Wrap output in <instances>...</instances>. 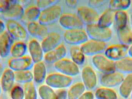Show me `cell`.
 Wrapping results in <instances>:
<instances>
[{
  "mask_svg": "<svg viewBox=\"0 0 132 99\" xmlns=\"http://www.w3.org/2000/svg\"><path fill=\"white\" fill-rule=\"evenodd\" d=\"M86 31L88 38L101 42H108L112 37V32L110 28H104L97 23L86 25Z\"/></svg>",
  "mask_w": 132,
  "mask_h": 99,
  "instance_id": "6da1fadb",
  "label": "cell"
},
{
  "mask_svg": "<svg viewBox=\"0 0 132 99\" xmlns=\"http://www.w3.org/2000/svg\"><path fill=\"white\" fill-rule=\"evenodd\" d=\"M6 31L12 39L24 42L28 37L27 29L18 20L8 19L5 23Z\"/></svg>",
  "mask_w": 132,
  "mask_h": 99,
  "instance_id": "7a4b0ae2",
  "label": "cell"
},
{
  "mask_svg": "<svg viewBox=\"0 0 132 99\" xmlns=\"http://www.w3.org/2000/svg\"><path fill=\"white\" fill-rule=\"evenodd\" d=\"M62 7L56 4L41 11L38 21L45 25L52 24L59 20L63 14Z\"/></svg>",
  "mask_w": 132,
  "mask_h": 99,
  "instance_id": "3957f363",
  "label": "cell"
},
{
  "mask_svg": "<svg viewBox=\"0 0 132 99\" xmlns=\"http://www.w3.org/2000/svg\"><path fill=\"white\" fill-rule=\"evenodd\" d=\"M45 81L46 85L50 87L59 89L70 86L73 82V79L72 77L58 72L48 75Z\"/></svg>",
  "mask_w": 132,
  "mask_h": 99,
  "instance_id": "277c9868",
  "label": "cell"
},
{
  "mask_svg": "<svg viewBox=\"0 0 132 99\" xmlns=\"http://www.w3.org/2000/svg\"><path fill=\"white\" fill-rule=\"evenodd\" d=\"M86 31L83 29L66 30L63 35V39L67 44L72 46H79L88 40Z\"/></svg>",
  "mask_w": 132,
  "mask_h": 99,
  "instance_id": "5b68a950",
  "label": "cell"
},
{
  "mask_svg": "<svg viewBox=\"0 0 132 99\" xmlns=\"http://www.w3.org/2000/svg\"><path fill=\"white\" fill-rule=\"evenodd\" d=\"M92 62L94 67L104 74L115 72V62L108 58L102 54L92 56Z\"/></svg>",
  "mask_w": 132,
  "mask_h": 99,
  "instance_id": "8992f818",
  "label": "cell"
},
{
  "mask_svg": "<svg viewBox=\"0 0 132 99\" xmlns=\"http://www.w3.org/2000/svg\"><path fill=\"white\" fill-rule=\"evenodd\" d=\"M54 67L58 72L71 77L80 73L78 65L71 59L66 57L56 62L54 64Z\"/></svg>",
  "mask_w": 132,
  "mask_h": 99,
  "instance_id": "52a82bcc",
  "label": "cell"
},
{
  "mask_svg": "<svg viewBox=\"0 0 132 99\" xmlns=\"http://www.w3.org/2000/svg\"><path fill=\"white\" fill-rule=\"evenodd\" d=\"M60 25L66 30L82 29L84 23L77 14L63 13L59 20Z\"/></svg>",
  "mask_w": 132,
  "mask_h": 99,
  "instance_id": "ba28073f",
  "label": "cell"
},
{
  "mask_svg": "<svg viewBox=\"0 0 132 99\" xmlns=\"http://www.w3.org/2000/svg\"><path fill=\"white\" fill-rule=\"evenodd\" d=\"M77 15L84 24L97 23L100 15L96 9L89 6H81L77 9Z\"/></svg>",
  "mask_w": 132,
  "mask_h": 99,
  "instance_id": "9c48e42d",
  "label": "cell"
},
{
  "mask_svg": "<svg viewBox=\"0 0 132 99\" xmlns=\"http://www.w3.org/2000/svg\"><path fill=\"white\" fill-rule=\"evenodd\" d=\"M129 46L121 44H113L107 47L105 55L113 61L116 62L123 59L128 55Z\"/></svg>",
  "mask_w": 132,
  "mask_h": 99,
  "instance_id": "30bf717a",
  "label": "cell"
},
{
  "mask_svg": "<svg viewBox=\"0 0 132 99\" xmlns=\"http://www.w3.org/2000/svg\"><path fill=\"white\" fill-rule=\"evenodd\" d=\"M80 47L85 56H93L104 52L107 47L105 42L90 39L81 45Z\"/></svg>",
  "mask_w": 132,
  "mask_h": 99,
  "instance_id": "8fae6325",
  "label": "cell"
},
{
  "mask_svg": "<svg viewBox=\"0 0 132 99\" xmlns=\"http://www.w3.org/2000/svg\"><path fill=\"white\" fill-rule=\"evenodd\" d=\"M34 64L30 56L26 55L19 57H11L8 61L9 68L14 72L29 70Z\"/></svg>",
  "mask_w": 132,
  "mask_h": 99,
  "instance_id": "7c38bea8",
  "label": "cell"
},
{
  "mask_svg": "<svg viewBox=\"0 0 132 99\" xmlns=\"http://www.w3.org/2000/svg\"><path fill=\"white\" fill-rule=\"evenodd\" d=\"M82 83L86 89L91 90L97 85V78L96 72L92 67L87 65L83 68L81 71Z\"/></svg>",
  "mask_w": 132,
  "mask_h": 99,
  "instance_id": "4fadbf2b",
  "label": "cell"
},
{
  "mask_svg": "<svg viewBox=\"0 0 132 99\" xmlns=\"http://www.w3.org/2000/svg\"><path fill=\"white\" fill-rule=\"evenodd\" d=\"M62 37L56 32L49 33L41 42V45L45 53L52 50L61 44Z\"/></svg>",
  "mask_w": 132,
  "mask_h": 99,
  "instance_id": "5bb4252c",
  "label": "cell"
},
{
  "mask_svg": "<svg viewBox=\"0 0 132 99\" xmlns=\"http://www.w3.org/2000/svg\"><path fill=\"white\" fill-rule=\"evenodd\" d=\"M27 46L29 56L34 63L42 61L44 59L45 52L41 43L36 39H31Z\"/></svg>",
  "mask_w": 132,
  "mask_h": 99,
  "instance_id": "9a60e30c",
  "label": "cell"
},
{
  "mask_svg": "<svg viewBox=\"0 0 132 99\" xmlns=\"http://www.w3.org/2000/svg\"><path fill=\"white\" fill-rule=\"evenodd\" d=\"M24 11V8L21 4L14 1H12L7 8L2 14L7 20H18L23 18Z\"/></svg>",
  "mask_w": 132,
  "mask_h": 99,
  "instance_id": "2e32d148",
  "label": "cell"
},
{
  "mask_svg": "<svg viewBox=\"0 0 132 99\" xmlns=\"http://www.w3.org/2000/svg\"><path fill=\"white\" fill-rule=\"evenodd\" d=\"M124 79L122 74L115 71L102 75L100 83L103 87L110 88L121 85Z\"/></svg>",
  "mask_w": 132,
  "mask_h": 99,
  "instance_id": "e0dca14e",
  "label": "cell"
},
{
  "mask_svg": "<svg viewBox=\"0 0 132 99\" xmlns=\"http://www.w3.org/2000/svg\"><path fill=\"white\" fill-rule=\"evenodd\" d=\"M26 29L30 35L42 40L49 33L47 26L42 25L37 21L28 22Z\"/></svg>",
  "mask_w": 132,
  "mask_h": 99,
  "instance_id": "ac0fdd59",
  "label": "cell"
},
{
  "mask_svg": "<svg viewBox=\"0 0 132 99\" xmlns=\"http://www.w3.org/2000/svg\"><path fill=\"white\" fill-rule=\"evenodd\" d=\"M67 49L65 45L61 44L52 50L45 53L44 59L45 62L49 64H53L65 57Z\"/></svg>",
  "mask_w": 132,
  "mask_h": 99,
  "instance_id": "d6986e66",
  "label": "cell"
},
{
  "mask_svg": "<svg viewBox=\"0 0 132 99\" xmlns=\"http://www.w3.org/2000/svg\"><path fill=\"white\" fill-rule=\"evenodd\" d=\"M15 81V72L9 68L5 69L1 78L2 89L5 92H10L14 86Z\"/></svg>",
  "mask_w": 132,
  "mask_h": 99,
  "instance_id": "ffe728a7",
  "label": "cell"
},
{
  "mask_svg": "<svg viewBox=\"0 0 132 99\" xmlns=\"http://www.w3.org/2000/svg\"><path fill=\"white\" fill-rule=\"evenodd\" d=\"M12 39L6 30L0 34V56L5 58L10 54Z\"/></svg>",
  "mask_w": 132,
  "mask_h": 99,
  "instance_id": "44dd1931",
  "label": "cell"
},
{
  "mask_svg": "<svg viewBox=\"0 0 132 99\" xmlns=\"http://www.w3.org/2000/svg\"><path fill=\"white\" fill-rule=\"evenodd\" d=\"M32 68L33 80L36 83H42L47 76V68L45 62L42 61L34 63Z\"/></svg>",
  "mask_w": 132,
  "mask_h": 99,
  "instance_id": "7402d4cb",
  "label": "cell"
},
{
  "mask_svg": "<svg viewBox=\"0 0 132 99\" xmlns=\"http://www.w3.org/2000/svg\"><path fill=\"white\" fill-rule=\"evenodd\" d=\"M115 11L108 8L100 16L97 24L104 28H110L114 23Z\"/></svg>",
  "mask_w": 132,
  "mask_h": 99,
  "instance_id": "603a6c76",
  "label": "cell"
},
{
  "mask_svg": "<svg viewBox=\"0 0 132 99\" xmlns=\"http://www.w3.org/2000/svg\"><path fill=\"white\" fill-rule=\"evenodd\" d=\"M116 68L121 74H132V58L126 57L121 60L115 62Z\"/></svg>",
  "mask_w": 132,
  "mask_h": 99,
  "instance_id": "cb8c5ba5",
  "label": "cell"
},
{
  "mask_svg": "<svg viewBox=\"0 0 132 99\" xmlns=\"http://www.w3.org/2000/svg\"><path fill=\"white\" fill-rule=\"evenodd\" d=\"M117 35L121 44L126 45H131L132 44V30L126 26L124 28L117 30Z\"/></svg>",
  "mask_w": 132,
  "mask_h": 99,
  "instance_id": "d4e9b609",
  "label": "cell"
},
{
  "mask_svg": "<svg viewBox=\"0 0 132 99\" xmlns=\"http://www.w3.org/2000/svg\"><path fill=\"white\" fill-rule=\"evenodd\" d=\"M28 46L24 42L16 41L13 43L11 47L10 54L12 57H19L25 55Z\"/></svg>",
  "mask_w": 132,
  "mask_h": 99,
  "instance_id": "484cf974",
  "label": "cell"
},
{
  "mask_svg": "<svg viewBox=\"0 0 132 99\" xmlns=\"http://www.w3.org/2000/svg\"><path fill=\"white\" fill-rule=\"evenodd\" d=\"M70 59L77 65L83 64L85 60V55L79 46H72L70 48Z\"/></svg>",
  "mask_w": 132,
  "mask_h": 99,
  "instance_id": "4316f807",
  "label": "cell"
},
{
  "mask_svg": "<svg viewBox=\"0 0 132 99\" xmlns=\"http://www.w3.org/2000/svg\"><path fill=\"white\" fill-rule=\"evenodd\" d=\"M41 11L36 5H31L24 9L23 17L28 22L36 21L38 20Z\"/></svg>",
  "mask_w": 132,
  "mask_h": 99,
  "instance_id": "83f0119b",
  "label": "cell"
},
{
  "mask_svg": "<svg viewBox=\"0 0 132 99\" xmlns=\"http://www.w3.org/2000/svg\"><path fill=\"white\" fill-rule=\"evenodd\" d=\"M132 92V73L124 78L119 88V93L123 98H128Z\"/></svg>",
  "mask_w": 132,
  "mask_h": 99,
  "instance_id": "f1b7e54d",
  "label": "cell"
},
{
  "mask_svg": "<svg viewBox=\"0 0 132 99\" xmlns=\"http://www.w3.org/2000/svg\"><path fill=\"white\" fill-rule=\"evenodd\" d=\"M128 16L126 11L115 12L114 24L116 30L121 29L127 26Z\"/></svg>",
  "mask_w": 132,
  "mask_h": 99,
  "instance_id": "f546056e",
  "label": "cell"
},
{
  "mask_svg": "<svg viewBox=\"0 0 132 99\" xmlns=\"http://www.w3.org/2000/svg\"><path fill=\"white\" fill-rule=\"evenodd\" d=\"M85 88L82 82L75 83L70 88L67 93L68 99H78L85 91Z\"/></svg>",
  "mask_w": 132,
  "mask_h": 99,
  "instance_id": "4dcf8cb0",
  "label": "cell"
},
{
  "mask_svg": "<svg viewBox=\"0 0 132 99\" xmlns=\"http://www.w3.org/2000/svg\"><path fill=\"white\" fill-rule=\"evenodd\" d=\"M131 4V1L129 0H112L109 1V8L115 12L125 11L129 8Z\"/></svg>",
  "mask_w": 132,
  "mask_h": 99,
  "instance_id": "1f68e13d",
  "label": "cell"
},
{
  "mask_svg": "<svg viewBox=\"0 0 132 99\" xmlns=\"http://www.w3.org/2000/svg\"><path fill=\"white\" fill-rule=\"evenodd\" d=\"M95 96L97 99H117L116 93L109 88L102 87L98 89L95 92Z\"/></svg>",
  "mask_w": 132,
  "mask_h": 99,
  "instance_id": "d6a6232c",
  "label": "cell"
},
{
  "mask_svg": "<svg viewBox=\"0 0 132 99\" xmlns=\"http://www.w3.org/2000/svg\"><path fill=\"white\" fill-rule=\"evenodd\" d=\"M15 81L22 84L31 82L33 80L32 72L30 70L15 72Z\"/></svg>",
  "mask_w": 132,
  "mask_h": 99,
  "instance_id": "836d02e7",
  "label": "cell"
},
{
  "mask_svg": "<svg viewBox=\"0 0 132 99\" xmlns=\"http://www.w3.org/2000/svg\"><path fill=\"white\" fill-rule=\"evenodd\" d=\"M39 94L42 99H57L56 94L52 88L47 85H43L39 87Z\"/></svg>",
  "mask_w": 132,
  "mask_h": 99,
  "instance_id": "e575fe53",
  "label": "cell"
},
{
  "mask_svg": "<svg viewBox=\"0 0 132 99\" xmlns=\"http://www.w3.org/2000/svg\"><path fill=\"white\" fill-rule=\"evenodd\" d=\"M23 89L24 99H37V91L35 84L32 81L25 84Z\"/></svg>",
  "mask_w": 132,
  "mask_h": 99,
  "instance_id": "d590c367",
  "label": "cell"
},
{
  "mask_svg": "<svg viewBox=\"0 0 132 99\" xmlns=\"http://www.w3.org/2000/svg\"><path fill=\"white\" fill-rule=\"evenodd\" d=\"M10 96L11 99H24L23 88L18 85L14 86L10 91Z\"/></svg>",
  "mask_w": 132,
  "mask_h": 99,
  "instance_id": "8d00e7d4",
  "label": "cell"
},
{
  "mask_svg": "<svg viewBox=\"0 0 132 99\" xmlns=\"http://www.w3.org/2000/svg\"><path fill=\"white\" fill-rule=\"evenodd\" d=\"M59 2L57 0H38L36 1V5L42 11L58 4Z\"/></svg>",
  "mask_w": 132,
  "mask_h": 99,
  "instance_id": "74e56055",
  "label": "cell"
},
{
  "mask_svg": "<svg viewBox=\"0 0 132 99\" xmlns=\"http://www.w3.org/2000/svg\"><path fill=\"white\" fill-rule=\"evenodd\" d=\"M105 2L102 0H90L88 1V6L96 9L104 4Z\"/></svg>",
  "mask_w": 132,
  "mask_h": 99,
  "instance_id": "f35d334b",
  "label": "cell"
},
{
  "mask_svg": "<svg viewBox=\"0 0 132 99\" xmlns=\"http://www.w3.org/2000/svg\"><path fill=\"white\" fill-rule=\"evenodd\" d=\"M12 1L0 0V13H3L9 6Z\"/></svg>",
  "mask_w": 132,
  "mask_h": 99,
  "instance_id": "ab89813d",
  "label": "cell"
},
{
  "mask_svg": "<svg viewBox=\"0 0 132 99\" xmlns=\"http://www.w3.org/2000/svg\"><path fill=\"white\" fill-rule=\"evenodd\" d=\"M56 94L57 99H66L67 96V92L65 89H58Z\"/></svg>",
  "mask_w": 132,
  "mask_h": 99,
  "instance_id": "60d3db41",
  "label": "cell"
},
{
  "mask_svg": "<svg viewBox=\"0 0 132 99\" xmlns=\"http://www.w3.org/2000/svg\"><path fill=\"white\" fill-rule=\"evenodd\" d=\"M78 99H94V95L91 92H85Z\"/></svg>",
  "mask_w": 132,
  "mask_h": 99,
  "instance_id": "b9f144b4",
  "label": "cell"
},
{
  "mask_svg": "<svg viewBox=\"0 0 132 99\" xmlns=\"http://www.w3.org/2000/svg\"><path fill=\"white\" fill-rule=\"evenodd\" d=\"M65 2L68 7L74 8L77 5L78 1L76 0H67L65 1Z\"/></svg>",
  "mask_w": 132,
  "mask_h": 99,
  "instance_id": "7bdbcfd3",
  "label": "cell"
},
{
  "mask_svg": "<svg viewBox=\"0 0 132 99\" xmlns=\"http://www.w3.org/2000/svg\"><path fill=\"white\" fill-rule=\"evenodd\" d=\"M6 30L5 23L1 19H0V34Z\"/></svg>",
  "mask_w": 132,
  "mask_h": 99,
  "instance_id": "ee69618b",
  "label": "cell"
},
{
  "mask_svg": "<svg viewBox=\"0 0 132 99\" xmlns=\"http://www.w3.org/2000/svg\"><path fill=\"white\" fill-rule=\"evenodd\" d=\"M4 70V65L2 63L0 62V78L1 77Z\"/></svg>",
  "mask_w": 132,
  "mask_h": 99,
  "instance_id": "f6af8a7d",
  "label": "cell"
},
{
  "mask_svg": "<svg viewBox=\"0 0 132 99\" xmlns=\"http://www.w3.org/2000/svg\"><path fill=\"white\" fill-rule=\"evenodd\" d=\"M128 55L129 57L132 58V44L129 47Z\"/></svg>",
  "mask_w": 132,
  "mask_h": 99,
  "instance_id": "bcb514c9",
  "label": "cell"
},
{
  "mask_svg": "<svg viewBox=\"0 0 132 99\" xmlns=\"http://www.w3.org/2000/svg\"><path fill=\"white\" fill-rule=\"evenodd\" d=\"M131 26L132 27V13L131 16Z\"/></svg>",
  "mask_w": 132,
  "mask_h": 99,
  "instance_id": "7dc6e473",
  "label": "cell"
},
{
  "mask_svg": "<svg viewBox=\"0 0 132 99\" xmlns=\"http://www.w3.org/2000/svg\"><path fill=\"white\" fill-rule=\"evenodd\" d=\"M1 85H0V94H1Z\"/></svg>",
  "mask_w": 132,
  "mask_h": 99,
  "instance_id": "c3c4849f",
  "label": "cell"
},
{
  "mask_svg": "<svg viewBox=\"0 0 132 99\" xmlns=\"http://www.w3.org/2000/svg\"><path fill=\"white\" fill-rule=\"evenodd\" d=\"M131 98H132V92L131 93Z\"/></svg>",
  "mask_w": 132,
  "mask_h": 99,
  "instance_id": "681fc988",
  "label": "cell"
},
{
  "mask_svg": "<svg viewBox=\"0 0 132 99\" xmlns=\"http://www.w3.org/2000/svg\"><path fill=\"white\" fill-rule=\"evenodd\" d=\"M0 58H1V56H0Z\"/></svg>",
  "mask_w": 132,
  "mask_h": 99,
  "instance_id": "f907efd6",
  "label": "cell"
}]
</instances>
